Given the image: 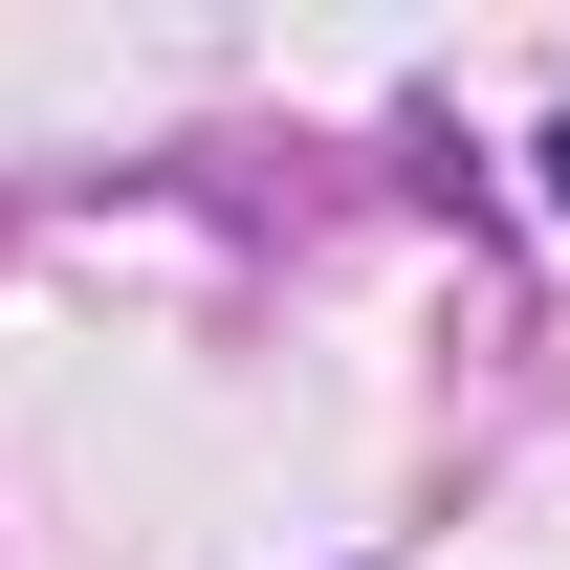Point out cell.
Returning <instances> with one entry per match:
<instances>
[{
  "label": "cell",
  "instance_id": "obj_1",
  "mask_svg": "<svg viewBox=\"0 0 570 570\" xmlns=\"http://www.w3.org/2000/svg\"><path fill=\"white\" fill-rule=\"evenodd\" d=\"M549 198H570V110H549Z\"/></svg>",
  "mask_w": 570,
  "mask_h": 570
}]
</instances>
